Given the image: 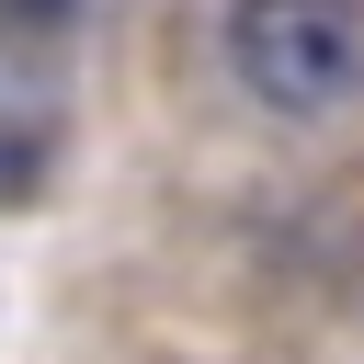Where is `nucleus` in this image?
I'll return each mask as SVG.
<instances>
[{
  "instance_id": "obj_1",
  "label": "nucleus",
  "mask_w": 364,
  "mask_h": 364,
  "mask_svg": "<svg viewBox=\"0 0 364 364\" xmlns=\"http://www.w3.org/2000/svg\"><path fill=\"white\" fill-rule=\"evenodd\" d=\"M228 68L262 114H341L364 91V0H228Z\"/></svg>"
}]
</instances>
